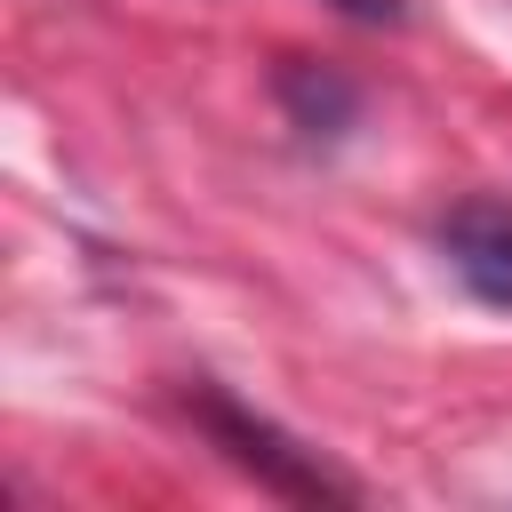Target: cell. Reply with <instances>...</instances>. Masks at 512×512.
I'll return each instance as SVG.
<instances>
[{"label":"cell","mask_w":512,"mask_h":512,"mask_svg":"<svg viewBox=\"0 0 512 512\" xmlns=\"http://www.w3.org/2000/svg\"><path fill=\"white\" fill-rule=\"evenodd\" d=\"M184 408H192V416L208 424V440H216V448H224L240 472H256L272 496H304V504H352V488H344L328 464H312V456H304L288 432H272L264 416H248L240 400H224V392H192Z\"/></svg>","instance_id":"6da1fadb"},{"label":"cell","mask_w":512,"mask_h":512,"mask_svg":"<svg viewBox=\"0 0 512 512\" xmlns=\"http://www.w3.org/2000/svg\"><path fill=\"white\" fill-rule=\"evenodd\" d=\"M440 256H448V272H456L480 304L512 312V192H472V200H456V208L440 216Z\"/></svg>","instance_id":"7a4b0ae2"},{"label":"cell","mask_w":512,"mask_h":512,"mask_svg":"<svg viewBox=\"0 0 512 512\" xmlns=\"http://www.w3.org/2000/svg\"><path fill=\"white\" fill-rule=\"evenodd\" d=\"M280 104L296 112L304 136H344L352 112H360V88H352L336 64H304V56H288V64H280Z\"/></svg>","instance_id":"3957f363"},{"label":"cell","mask_w":512,"mask_h":512,"mask_svg":"<svg viewBox=\"0 0 512 512\" xmlns=\"http://www.w3.org/2000/svg\"><path fill=\"white\" fill-rule=\"evenodd\" d=\"M336 8H344L352 24H400V16H408L400 0H336Z\"/></svg>","instance_id":"277c9868"}]
</instances>
